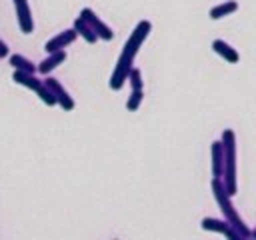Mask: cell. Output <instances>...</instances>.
I'll use <instances>...</instances> for the list:
<instances>
[{
    "label": "cell",
    "mask_w": 256,
    "mask_h": 240,
    "mask_svg": "<svg viewBox=\"0 0 256 240\" xmlns=\"http://www.w3.org/2000/svg\"><path fill=\"white\" fill-rule=\"evenodd\" d=\"M80 18H84L88 24H90V28L96 32V36H98V40H112L114 38V30L106 24V22H102L100 20V16L92 10V8H82L80 10Z\"/></svg>",
    "instance_id": "cell-7"
},
{
    "label": "cell",
    "mask_w": 256,
    "mask_h": 240,
    "mask_svg": "<svg viewBox=\"0 0 256 240\" xmlns=\"http://www.w3.org/2000/svg\"><path fill=\"white\" fill-rule=\"evenodd\" d=\"M222 168H224V146L222 140H214L212 142V176H222Z\"/></svg>",
    "instance_id": "cell-12"
},
{
    "label": "cell",
    "mask_w": 256,
    "mask_h": 240,
    "mask_svg": "<svg viewBox=\"0 0 256 240\" xmlns=\"http://www.w3.org/2000/svg\"><path fill=\"white\" fill-rule=\"evenodd\" d=\"M250 238H256V228H254V230H250Z\"/></svg>",
    "instance_id": "cell-19"
},
{
    "label": "cell",
    "mask_w": 256,
    "mask_h": 240,
    "mask_svg": "<svg viewBox=\"0 0 256 240\" xmlns=\"http://www.w3.org/2000/svg\"><path fill=\"white\" fill-rule=\"evenodd\" d=\"M44 84L48 86V90L52 92V96L56 98V104L62 108V110H66V112H70V110H74V98L70 96V92L62 86V82L58 80V78H52V76H48L46 74V78H44Z\"/></svg>",
    "instance_id": "cell-5"
},
{
    "label": "cell",
    "mask_w": 256,
    "mask_h": 240,
    "mask_svg": "<svg viewBox=\"0 0 256 240\" xmlns=\"http://www.w3.org/2000/svg\"><path fill=\"white\" fill-rule=\"evenodd\" d=\"M12 80L20 86H26L30 88L32 92H36L40 96V100L46 104V106H54L56 104V98L52 96V92L48 90V86L44 84V80L36 78V74H30V72H20V70H14L12 74Z\"/></svg>",
    "instance_id": "cell-4"
},
{
    "label": "cell",
    "mask_w": 256,
    "mask_h": 240,
    "mask_svg": "<svg viewBox=\"0 0 256 240\" xmlns=\"http://www.w3.org/2000/svg\"><path fill=\"white\" fill-rule=\"evenodd\" d=\"M212 194H214L216 204L220 206V212H222L224 220H228V222L232 224V228L242 236V240H248V238H250V230H248V226L244 224L242 216L238 214V210H236V206H234V202H232V196L226 192V186H224L222 178H218V176L212 178Z\"/></svg>",
    "instance_id": "cell-2"
},
{
    "label": "cell",
    "mask_w": 256,
    "mask_h": 240,
    "mask_svg": "<svg viewBox=\"0 0 256 240\" xmlns=\"http://www.w3.org/2000/svg\"><path fill=\"white\" fill-rule=\"evenodd\" d=\"M12 2H14V8H16V20H18L20 32L22 34H32L34 18H32V10H30L28 0H12Z\"/></svg>",
    "instance_id": "cell-8"
},
{
    "label": "cell",
    "mask_w": 256,
    "mask_h": 240,
    "mask_svg": "<svg viewBox=\"0 0 256 240\" xmlns=\"http://www.w3.org/2000/svg\"><path fill=\"white\" fill-rule=\"evenodd\" d=\"M142 100H144V88L142 90H132L130 96H128V100H126V110L128 112H136L140 108Z\"/></svg>",
    "instance_id": "cell-16"
},
{
    "label": "cell",
    "mask_w": 256,
    "mask_h": 240,
    "mask_svg": "<svg viewBox=\"0 0 256 240\" xmlns=\"http://www.w3.org/2000/svg\"><path fill=\"white\" fill-rule=\"evenodd\" d=\"M236 10H238V2L236 0H224V2H220V4H216V6L210 8V18L212 20H220L224 16L234 14Z\"/></svg>",
    "instance_id": "cell-13"
},
{
    "label": "cell",
    "mask_w": 256,
    "mask_h": 240,
    "mask_svg": "<svg viewBox=\"0 0 256 240\" xmlns=\"http://www.w3.org/2000/svg\"><path fill=\"white\" fill-rule=\"evenodd\" d=\"M10 66L14 70H20V72H30V74L38 72V66L30 58H26L22 54H10Z\"/></svg>",
    "instance_id": "cell-15"
},
{
    "label": "cell",
    "mask_w": 256,
    "mask_h": 240,
    "mask_svg": "<svg viewBox=\"0 0 256 240\" xmlns=\"http://www.w3.org/2000/svg\"><path fill=\"white\" fill-rule=\"evenodd\" d=\"M126 82L130 84L132 90H142V88H144V80H142V72H140V68H134V66H132L130 72H128Z\"/></svg>",
    "instance_id": "cell-17"
},
{
    "label": "cell",
    "mask_w": 256,
    "mask_h": 240,
    "mask_svg": "<svg viewBox=\"0 0 256 240\" xmlns=\"http://www.w3.org/2000/svg\"><path fill=\"white\" fill-rule=\"evenodd\" d=\"M72 28H74V30H76V34H78V36H82V38H84L88 44H94V42H98V36H96V32L90 28V24H88L84 18H80V16H78V18L74 20Z\"/></svg>",
    "instance_id": "cell-14"
},
{
    "label": "cell",
    "mask_w": 256,
    "mask_h": 240,
    "mask_svg": "<svg viewBox=\"0 0 256 240\" xmlns=\"http://www.w3.org/2000/svg\"><path fill=\"white\" fill-rule=\"evenodd\" d=\"M6 56H10V48H8V44L0 38V58H6Z\"/></svg>",
    "instance_id": "cell-18"
},
{
    "label": "cell",
    "mask_w": 256,
    "mask_h": 240,
    "mask_svg": "<svg viewBox=\"0 0 256 240\" xmlns=\"http://www.w3.org/2000/svg\"><path fill=\"white\" fill-rule=\"evenodd\" d=\"M200 228L206 230V232L222 234V236H226V238H230V240H242V236H240V234L232 228V224H230L228 220H224V218H210V216H206V218H202Z\"/></svg>",
    "instance_id": "cell-6"
},
{
    "label": "cell",
    "mask_w": 256,
    "mask_h": 240,
    "mask_svg": "<svg viewBox=\"0 0 256 240\" xmlns=\"http://www.w3.org/2000/svg\"><path fill=\"white\" fill-rule=\"evenodd\" d=\"M222 146H224V168H222V182L226 186V192L230 196H234L238 192V184H236V134L234 130L226 128L220 136Z\"/></svg>",
    "instance_id": "cell-3"
},
{
    "label": "cell",
    "mask_w": 256,
    "mask_h": 240,
    "mask_svg": "<svg viewBox=\"0 0 256 240\" xmlns=\"http://www.w3.org/2000/svg\"><path fill=\"white\" fill-rule=\"evenodd\" d=\"M150 30H152V22L150 20H140L134 26V30L130 32V36L124 42L122 52H120V56L116 60V66H114L112 76H110V82H108V86L112 90H120L126 84V78H128V72H130V68L134 64V58H136L140 46L144 44V40L148 38Z\"/></svg>",
    "instance_id": "cell-1"
},
{
    "label": "cell",
    "mask_w": 256,
    "mask_h": 240,
    "mask_svg": "<svg viewBox=\"0 0 256 240\" xmlns=\"http://www.w3.org/2000/svg\"><path fill=\"white\" fill-rule=\"evenodd\" d=\"M66 60V50H56V52H48V56L38 64V72L40 74H50L54 68H58L62 62Z\"/></svg>",
    "instance_id": "cell-11"
},
{
    "label": "cell",
    "mask_w": 256,
    "mask_h": 240,
    "mask_svg": "<svg viewBox=\"0 0 256 240\" xmlns=\"http://www.w3.org/2000/svg\"><path fill=\"white\" fill-rule=\"evenodd\" d=\"M212 50H214L218 56H222L226 62H230V64H236V62L240 60V54H238V50H236L234 46H230L226 40H220V38H216V40L212 42Z\"/></svg>",
    "instance_id": "cell-10"
},
{
    "label": "cell",
    "mask_w": 256,
    "mask_h": 240,
    "mask_svg": "<svg viewBox=\"0 0 256 240\" xmlns=\"http://www.w3.org/2000/svg\"><path fill=\"white\" fill-rule=\"evenodd\" d=\"M78 38V34H76V30L74 28H66V30H62V32H58L56 36H52L46 44H44V50L46 52H56V50H64V48H68L74 40Z\"/></svg>",
    "instance_id": "cell-9"
}]
</instances>
